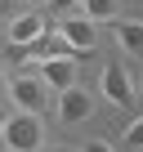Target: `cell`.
Segmentation results:
<instances>
[{"instance_id":"1","label":"cell","mask_w":143,"mask_h":152,"mask_svg":"<svg viewBox=\"0 0 143 152\" xmlns=\"http://www.w3.org/2000/svg\"><path fill=\"white\" fill-rule=\"evenodd\" d=\"M0 143H5V152H36L45 143V121L40 112H5V121H0Z\"/></svg>"},{"instance_id":"2","label":"cell","mask_w":143,"mask_h":152,"mask_svg":"<svg viewBox=\"0 0 143 152\" xmlns=\"http://www.w3.org/2000/svg\"><path fill=\"white\" fill-rule=\"evenodd\" d=\"M18 72H36L40 81H45V90H67V85H76V54H49V58H40V63H23Z\"/></svg>"},{"instance_id":"3","label":"cell","mask_w":143,"mask_h":152,"mask_svg":"<svg viewBox=\"0 0 143 152\" xmlns=\"http://www.w3.org/2000/svg\"><path fill=\"white\" fill-rule=\"evenodd\" d=\"M54 36L72 49V54H90L94 45H98V36H94V23L90 18H81V14H58V27H54Z\"/></svg>"},{"instance_id":"4","label":"cell","mask_w":143,"mask_h":152,"mask_svg":"<svg viewBox=\"0 0 143 152\" xmlns=\"http://www.w3.org/2000/svg\"><path fill=\"white\" fill-rule=\"evenodd\" d=\"M98 94L112 103V107H134V81L121 63H107L98 72Z\"/></svg>"},{"instance_id":"5","label":"cell","mask_w":143,"mask_h":152,"mask_svg":"<svg viewBox=\"0 0 143 152\" xmlns=\"http://www.w3.org/2000/svg\"><path fill=\"white\" fill-rule=\"evenodd\" d=\"M9 99L23 112H40L45 107V81L36 72H18V76H9Z\"/></svg>"},{"instance_id":"6","label":"cell","mask_w":143,"mask_h":152,"mask_svg":"<svg viewBox=\"0 0 143 152\" xmlns=\"http://www.w3.org/2000/svg\"><path fill=\"white\" fill-rule=\"evenodd\" d=\"M90 116H94V99H90L81 85L58 90V121H63V125H81V121H90Z\"/></svg>"},{"instance_id":"7","label":"cell","mask_w":143,"mask_h":152,"mask_svg":"<svg viewBox=\"0 0 143 152\" xmlns=\"http://www.w3.org/2000/svg\"><path fill=\"white\" fill-rule=\"evenodd\" d=\"M45 31H49V27H45V18H40L36 9H31V14H14V18H9V45H14V49L36 45Z\"/></svg>"},{"instance_id":"8","label":"cell","mask_w":143,"mask_h":152,"mask_svg":"<svg viewBox=\"0 0 143 152\" xmlns=\"http://www.w3.org/2000/svg\"><path fill=\"white\" fill-rule=\"evenodd\" d=\"M81 18H90V23H116V0H81Z\"/></svg>"},{"instance_id":"9","label":"cell","mask_w":143,"mask_h":152,"mask_svg":"<svg viewBox=\"0 0 143 152\" xmlns=\"http://www.w3.org/2000/svg\"><path fill=\"white\" fill-rule=\"evenodd\" d=\"M112 27H116V40L125 54H143V27L139 23H112Z\"/></svg>"},{"instance_id":"10","label":"cell","mask_w":143,"mask_h":152,"mask_svg":"<svg viewBox=\"0 0 143 152\" xmlns=\"http://www.w3.org/2000/svg\"><path fill=\"white\" fill-rule=\"evenodd\" d=\"M121 143H125V148H143V121H130L125 134H121Z\"/></svg>"},{"instance_id":"11","label":"cell","mask_w":143,"mask_h":152,"mask_svg":"<svg viewBox=\"0 0 143 152\" xmlns=\"http://www.w3.org/2000/svg\"><path fill=\"white\" fill-rule=\"evenodd\" d=\"M45 5H49L54 14H76V9H81V0H45Z\"/></svg>"},{"instance_id":"12","label":"cell","mask_w":143,"mask_h":152,"mask_svg":"<svg viewBox=\"0 0 143 152\" xmlns=\"http://www.w3.org/2000/svg\"><path fill=\"white\" fill-rule=\"evenodd\" d=\"M81 152H116V148H112V143H107V139H90V143H85V148H81Z\"/></svg>"},{"instance_id":"13","label":"cell","mask_w":143,"mask_h":152,"mask_svg":"<svg viewBox=\"0 0 143 152\" xmlns=\"http://www.w3.org/2000/svg\"><path fill=\"white\" fill-rule=\"evenodd\" d=\"M14 14H18V0H0V23H9Z\"/></svg>"},{"instance_id":"14","label":"cell","mask_w":143,"mask_h":152,"mask_svg":"<svg viewBox=\"0 0 143 152\" xmlns=\"http://www.w3.org/2000/svg\"><path fill=\"white\" fill-rule=\"evenodd\" d=\"M5 99H9V76L0 72V103H5Z\"/></svg>"},{"instance_id":"15","label":"cell","mask_w":143,"mask_h":152,"mask_svg":"<svg viewBox=\"0 0 143 152\" xmlns=\"http://www.w3.org/2000/svg\"><path fill=\"white\" fill-rule=\"evenodd\" d=\"M49 152H72V148H49Z\"/></svg>"},{"instance_id":"16","label":"cell","mask_w":143,"mask_h":152,"mask_svg":"<svg viewBox=\"0 0 143 152\" xmlns=\"http://www.w3.org/2000/svg\"><path fill=\"white\" fill-rule=\"evenodd\" d=\"M0 121H5V107H0Z\"/></svg>"},{"instance_id":"17","label":"cell","mask_w":143,"mask_h":152,"mask_svg":"<svg viewBox=\"0 0 143 152\" xmlns=\"http://www.w3.org/2000/svg\"><path fill=\"white\" fill-rule=\"evenodd\" d=\"M36 5H40V0H36Z\"/></svg>"}]
</instances>
